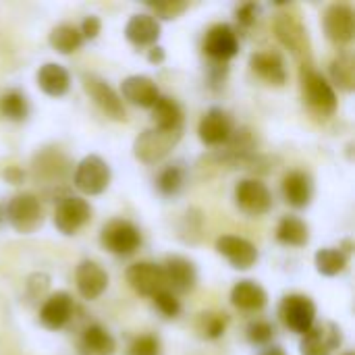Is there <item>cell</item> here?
I'll return each instance as SVG.
<instances>
[{
  "label": "cell",
  "instance_id": "cell-9",
  "mask_svg": "<svg viewBox=\"0 0 355 355\" xmlns=\"http://www.w3.org/2000/svg\"><path fill=\"white\" fill-rule=\"evenodd\" d=\"M83 89L87 92V96L96 102V106L110 119L114 121H125V106L123 100L119 98V94L98 75L94 73H85L83 75Z\"/></svg>",
  "mask_w": 355,
  "mask_h": 355
},
{
  "label": "cell",
  "instance_id": "cell-1",
  "mask_svg": "<svg viewBox=\"0 0 355 355\" xmlns=\"http://www.w3.org/2000/svg\"><path fill=\"white\" fill-rule=\"evenodd\" d=\"M4 218L8 220V225L17 233L31 235V233H35L42 227L44 212H42L40 200L33 193H17L6 204Z\"/></svg>",
  "mask_w": 355,
  "mask_h": 355
},
{
  "label": "cell",
  "instance_id": "cell-31",
  "mask_svg": "<svg viewBox=\"0 0 355 355\" xmlns=\"http://www.w3.org/2000/svg\"><path fill=\"white\" fill-rule=\"evenodd\" d=\"M314 264H316V270L320 275L337 277V275H341L347 268V256L341 250H337V248H324V250L316 252Z\"/></svg>",
  "mask_w": 355,
  "mask_h": 355
},
{
  "label": "cell",
  "instance_id": "cell-29",
  "mask_svg": "<svg viewBox=\"0 0 355 355\" xmlns=\"http://www.w3.org/2000/svg\"><path fill=\"white\" fill-rule=\"evenodd\" d=\"M81 347L89 355H112L116 352V343L112 335L100 324H92L85 329Z\"/></svg>",
  "mask_w": 355,
  "mask_h": 355
},
{
  "label": "cell",
  "instance_id": "cell-8",
  "mask_svg": "<svg viewBox=\"0 0 355 355\" xmlns=\"http://www.w3.org/2000/svg\"><path fill=\"white\" fill-rule=\"evenodd\" d=\"M275 33L279 42L289 48L295 56H308L310 54V40L308 29L304 27L302 19L291 12H281L275 19Z\"/></svg>",
  "mask_w": 355,
  "mask_h": 355
},
{
  "label": "cell",
  "instance_id": "cell-20",
  "mask_svg": "<svg viewBox=\"0 0 355 355\" xmlns=\"http://www.w3.org/2000/svg\"><path fill=\"white\" fill-rule=\"evenodd\" d=\"M166 287H173L175 291H191L198 283V270L196 264L183 256H171L166 258V264L162 266Z\"/></svg>",
  "mask_w": 355,
  "mask_h": 355
},
{
  "label": "cell",
  "instance_id": "cell-16",
  "mask_svg": "<svg viewBox=\"0 0 355 355\" xmlns=\"http://www.w3.org/2000/svg\"><path fill=\"white\" fill-rule=\"evenodd\" d=\"M216 252L225 256L233 268L248 270L258 262V250L252 241L237 235H223L216 239Z\"/></svg>",
  "mask_w": 355,
  "mask_h": 355
},
{
  "label": "cell",
  "instance_id": "cell-44",
  "mask_svg": "<svg viewBox=\"0 0 355 355\" xmlns=\"http://www.w3.org/2000/svg\"><path fill=\"white\" fill-rule=\"evenodd\" d=\"M260 355H287V354H285L279 345H272V347H266V349H264Z\"/></svg>",
  "mask_w": 355,
  "mask_h": 355
},
{
  "label": "cell",
  "instance_id": "cell-46",
  "mask_svg": "<svg viewBox=\"0 0 355 355\" xmlns=\"http://www.w3.org/2000/svg\"><path fill=\"white\" fill-rule=\"evenodd\" d=\"M343 355H354V354H352V352H349V354H343Z\"/></svg>",
  "mask_w": 355,
  "mask_h": 355
},
{
  "label": "cell",
  "instance_id": "cell-27",
  "mask_svg": "<svg viewBox=\"0 0 355 355\" xmlns=\"http://www.w3.org/2000/svg\"><path fill=\"white\" fill-rule=\"evenodd\" d=\"M152 121L156 129H164V131H175V129H183V110L181 106L168 98V96H160L156 100V104L152 106Z\"/></svg>",
  "mask_w": 355,
  "mask_h": 355
},
{
  "label": "cell",
  "instance_id": "cell-38",
  "mask_svg": "<svg viewBox=\"0 0 355 355\" xmlns=\"http://www.w3.org/2000/svg\"><path fill=\"white\" fill-rule=\"evenodd\" d=\"M129 355H160V341L154 335H141L131 343Z\"/></svg>",
  "mask_w": 355,
  "mask_h": 355
},
{
  "label": "cell",
  "instance_id": "cell-13",
  "mask_svg": "<svg viewBox=\"0 0 355 355\" xmlns=\"http://www.w3.org/2000/svg\"><path fill=\"white\" fill-rule=\"evenodd\" d=\"M322 23H324V33L333 44L343 46V44H349L354 40L355 15L352 6H347V4H331L324 10Z\"/></svg>",
  "mask_w": 355,
  "mask_h": 355
},
{
  "label": "cell",
  "instance_id": "cell-2",
  "mask_svg": "<svg viewBox=\"0 0 355 355\" xmlns=\"http://www.w3.org/2000/svg\"><path fill=\"white\" fill-rule=\"evenodd\" d=\"M181 131L183 129H175V131H164V129H156V127L154 129H146L144 133L137 135V139L133 144L135 158L146 162V164L160 162L179 144Z\"/></svg>",
  "mask_w": 355,
  "mask_h": 355
},
{
  "label": "cell",
  "instance_id": "cell-18",
  "mask_svg": "<svg viewBox=\"0 0 355 355\" xmlns=\"http://www.w3.org/2000/svg\"><path fill=\"white\" fill-rule=\"evenodd\" d=\"M73 310H75L73 297L67 291H56L44 302L40 310V322L50 331H60L62 327L69 324Z\"/></svg>",
  "mask_w": 355,
  "mask_h": 355
},
{
  "label": "cell",
  "instance_id": "cell-12",
  "mask_svg": "<svg viewBox=\"0 0 355 355\" xmlns=\"http://www.w3.org/2000/svg\"><path fill=\"white\" fill-rule=\"evenodd\" d=\"M127 283L131 285V289L135 293H139L144 297H154L160 291L168 289L162 266H158L154 262H137V264L129 266Z\"/></svg>",
  "mask_w": 355,
  "mask_h": 355
},
{
  "label": "cell",
  "instance_id": "cell-21",
  "mask_svg": "<svg viewBox=\"0 0 355 355\" xmlns=\"http://www.w3.org/2000/svg\"><path fill=\"white\" fill-rule=\"evenodd\" d=\"M123 98L129 100L131 104L139 106V108H152L156 104V100L160 98L158 85L154 83V79L146 77V75H131L123 81L121 85Z\"/></svg>",
  "mask_w": 355,
  "mask_h": 355
},
{
  "label": "cell",
  "instance_id": "cell-34",
  "mask_svg": "<svg viewBox=\"0 0 355 355\" xmlns=\"http://www.w3.org/2000/svg\"><path fill=\"white\" fill-rule=\"evenodd\" d=\"M183 183H185V171H183L179 164L166 166V168L158 175V181H156L160 193H164V196H175V193L183 187Z\"/></svg>",
  "mask_w": 355,
  "mask_h": 355
},
{
  "label": "cell",
  "instance_id": "cell-40",
  "mask_svg": "<svg viewBox=\"0 0 355 355\" xmlns=\"http://www.w3.org/2000/svg\"><path fill=\"white\" fill-rule=\"evenodd\" d=\"M256 19H258V6H256L254 2L241 4V6L237 8V21H239L241 25L250 27V25L256 23Z\"/></svg>",
  "mask_w": 355,
  "mask_h": 355
},
{
  "label": "cell",
  "instance_id": "cell-45",
  "mask_svg": "<svg viewBox=\"0 0 355 355\" xmlns=\"http://www.w3.org/2000/svg\"><path fill=\"white\" fill-rule=\"evenodd\" d=\"M4 220V210H2V206H0V223Z\"/></svg>",
  "mask_w": 355,
  "mask_h": 355
},
{
  "label": "cell",
  "instance_id": "cell-24",
  "mask_svg": "<svg viewBox=\"0 0 355 355\" xmlns=\"http://www.w3.org/2000/svg\"><path fill=\"white\" fill-rule=\"evenodd\" d=\"M283 196L293 208H306L314 196L312 177L304 171H291L283 179Z\"/></svg>",
  "mask_w": 355,
  "mask_h": 355
},
{
  "label": "cell",
  "instance_id": "cell-23",
  "mask_svg": "<svg viewBox=\"0 0 355 355\" xmlns=\"http://www.w3.org/2000/svg\"><path fill=\"white\" fill-rule=\"evenodd\" d=\"M250 67L258 77H262L264 81H268L272 85H283L287 81L285 62L279 52H272V50L256 52L250 58Z\"/></svg>",
  "mask_w": 355,
  "mask_h": 355
},
{
  "label": "cell",
  "instance_id": "cell-35",
  "mask_svg": "<svg viewBox=\"0 0 355 355\" xmlns=\"http://www.w3.org/2000/svg\"><path fill=\"white\" fill-rule=\"evenodd\" d=\"M227 329V316L225 314H202L200 316V331L208 339H218L225 335Z\"/></svg>",
  "mask_w": 355,
  "mask_h": 355
},
{
  "label": "cell",
  "instance_id": "cell-36",
  "mask_svg": "<svg viewBox=\"0 0 355 355\" xmlns=\"http://www.w3.org/2000/svg\"><path fill=\"white\" fill-rule=\"evenodd\" d=\"M152 300H154L156 310H158L162 316H166V318H177V316H179V312H181V304H179V300L175 297V293H173V291L164 289V291H160L158 295H154Z\"/></svg>",
  "mask_w": 355,
  "mask_h": 355
},
{
  "label": "cell",
  "instance_id": "cell-5",
  "mask_svg": "<svg viewBox=\"0 0 355 355\" xmlns=\"http://www.w3.org/2000/svg\"><path fill=\"white\" fill-rule=\"evenodd\" d=\"M100 241L108 252H112L116 256H131L139 248L141 235L133 223L123 220V218H114L108 225H104Z\"/></svg>",
  "mask_w": 355,
  "mask_h": 355
},
{
  "label": "cell",
  "instance_id": "cell-3",
  "mask_svg": "<svg viewBox=\"0 0 355 355\" xmlns=\"http://www.w3.org/2000/svg\"><path fill=\"white\" fill-rule=\"evenodd\" d=\"M110 177H112V173H110L108 162L102 160L100 156L92 154V156H85L77 164L73 183L85 196H100L110 185Z\"/></svg>",
  "mask_w": 355,
  "mask_h": 355
},
{
  "label": "cell",
  "instance_id": "cell-19",
  "mask_svg": "<svg viewBox=\"0 0 355 355\" xmlns=\"http://www.w3.org/2000/svg\"><path fill=\"white\" fill-rule=\"evenodd\" d=\"M69 166L71 162L67 160V156L54 148L50 150H44L40 152L35 158H33V173L37 179L46 181V183H54L56 181H64L67 179V173H69Z\"/></svg>",
  "mask_w": 355,
  "mask_h": 355
},
{
  "label": "cell",
  "instance_id": "cell-25",
  "mask_svg": "<svg viewBox=\"0 0 355 355\" xmlns=\"http://www.w3.org/2000/svg\"><path fill=\"white\" fill-rule=\"evenodd\" d=\"M37 85L46 96L60 98L71 87V75L69 71L58 62H46L37 71Z\"/></svg>",
  "mask_w": 355,
  "mask_h": 355
},
{
  "label": "cell",
  "instance_id": "cell-30",
  "mask_svg": "<svg viewBox=\"0 0 355 355\" xmlns=\"http://www.w3.org/2000/svg\"><path fill=\"white\" fill-rule=\"evenodd\" d=\"M83 35L79 31V27L71 25V23H60L50 31V46L60 52V54H71L75 50H79L83 46Z\"/></svg>",
  "mask_w": 355,
  "mask_h": 355
},
{
  "label": "cell",
  "instance_id": "cell-22",
  "mask_svg": "<svg viewBox=\"0 0 355 355\" xmlns=\"http://www.w3.org/2000/svg\"><path fill=\"white\" fill-rule=\"evenodd\" d=\"M125 35L135 46H154L160 37V23L154 15H133L125 25Z\"/></svg>",
  "mask_w": 355,
  "mask_h": 355
},
{
  "label": "cell",
  "instance_id": "cell-14",
  "mask_svg": "<svg viewBox=\"0 0 355 355\" xmlns=\"http://www.w3.org/2000/svg\"><path fill=\"white\" fill-rule=\"evenodd\" d=\"M237 50H239V40H237V33L231 25L218 23V25L208 29V33L204 37V52L212 60L227 62L237 54Z\"/></svg>",
  "mask_w": 355,
  "mask_h": 355
},
{
  "label": "cell",
  "instance_id": "cell-28",
  "mask_svg": "<svg viewBox=\"0 0 355 355\" xmlns=\"http://www.w3.org/2000/svg\"><path fill=\"white\" fill-rule=\"evenodd\" d=\"M277 239L291 248H304L310 241V229L302 218L285 216L277 227Z\"/></svg>",
  "mask_w": 355,
  "mask_h": 355
},
{
  "label": "cell",
  "instance_id": "cell-11",
  "mask_svg": "<svg viewBox=\"0 0 355 355\" xmlns=\"http://www.w3.org/2000/svg\"><path fill=\"white\" fill-rule=\"evenodd\" d=\"M302 83H304L306 100H308V104H310L316 112H320V114H324V116L335 114V110H337V94H335V89H333V85H331L320 73H316V71H306Z\"/></svg>",
  "mask_w": 355,
  "mask_h": 355
},
{
  "label": "cell",
  "instance_id": "cell-33",
  "mask_svg": "<svg viewBox=\"0 0 355 355\" xmlns=\"http://www.w3.org/2000/svg\"><path fill=\"white\" fill-rule=\"evenodd\" d=\"M0 114L8 121L21 123L27 119L29 114V102L25 98V94H21L19 89H10L0 98Z\"/></svg>",
  "mask_w": 355,
  "mask_h": 355
},
{
  "label": "cell",
  "instance_id": "cell-43",
  "mask_svg": "<svg viewBox=\"0 0 355 355\" xmlns=\"http://www.w3.org/2000/svg\"><path fill=\"white\" fill-rule=\"evenodd\" d=\"M148 60L150 62H162L164 60V50L160 46H154L150 52H148Z\"/></svg>",
  "mask_w": 355,
  "mask_h": 355
},
{
  "label": "cell",
  "instance_id": "cell-15",
  "mask_svg": "<svg viewBox=\"0 0 355 355\" xmlns=\"http://www.w3.org/2000/svg\"><path fill=\"white\" fill-rule=\"evenodd\" d=\"M233 133V121L229 116L227 110L223 108H210L202 121H200V127H198V135L202 139V144L206 146H225L229 141Z\"/></svg>",
  "mask_w": 355,
  "mask_h": 355
},
{
  "label": "cell",
  "instance_id": "cell-7",
  "mask_svg": "<svg viewBox=\"0 0 355 355\" xmlns=\"http://www.w3.org/2000/svg\"><path fill=\"white\" fill-rule=\"evenodd\" d=\"M343 343V333L335 322H314L302 337V355H331Z\"/></svg>",
  "mask_w": 355,
  "mask_h": 355
},
{
  "label": "cell",
  "instance_id": "cell-26",
  "mask_svg": "<svg viewBox=\"0 0 355 355\" xmlns=\"http://www.w3.org/2000/svg\"><path fill=\"white\" fill-rule=\"evenodd\" d=\"M268 302L266 291L254 281H239L231 289V304L243 312H260Z\"/></svg>",
  "mask_w": 355,
  "mask_h": 355
},
{
  "label": "cell",
  "instance_id": "cell-17",
  "mask_svg": "<svg viewBox=\"0 0 355 355\" xmlns=\"http://www.w3.org/2000/svg\"><path fill=\"white\" fill-rule=\"evenodd\" d=\"M75 283L83 300H98L108 287V275L98 262L83 260L75 270Z\"/></svg>",
  "mask_w": 355,
  "mask_h": 355
},
{
  "label": "cell",
  "instance_id": "cell-42",
  "mask_svg": "<svg viewBox=\"0 0 355 355\" xmlns=\"http://www.w3.org/2000/svg\"><path fill=\"white\" fill-rule=\"evenodd\" d=\"M23 177H25V175H23V171H21V168H17V166H10V168H6V171H4V179H6V181H10L12 185H19V183L23 181Z\"/></svg>",
  "mask_w": 355,
  "mask_h": 355
},
{
  "label": "cell",
  "instance_id": "cell-41",
  "mask_svg": "<svg viewBox=\"0 0 355 355\" xmlns=\"http://www.w3.org/2000/svg\"><path fill=\"white\" fill-rule=\"evenodd\" d=\"M100 27H102L100 19H98L96 15H89V17H85V19H83V23H81V29H79V31H81L83 40H94V37H98Z\"/></svg>",
  "mask_w": 355,
  "mask_h": 355
},
{
  "label": "cell",
  "instance_id": "cell-32",
  "mask_svg": "<svg viewBox=\"0 0 355 355\" xmlns=\"http://www.w3.org/2000/svg\"><path fill=\"white\" fill-rule=\"evenodd\" d=\"M331 77L333 81L343 89V92H354L355 89V62L349 52L339 54L331 62Z\"/></svg>",
  "mask_w": 355,
  "mask_h": 355
},
{
  "label": "cell",
  "instance_id": "cell-39",
  "mask_svg": "<svg viewBox=\"0 0 355 355\" xmlns=\"http://www.w3.org/2000/svg\"><path fill=\"white\" fill-rule=\"evenodd\" d=\"M150 8L162 19H175L187 8V4L185 2H158V4H150Z\"/></svg>",
  "mask_w": 355,
  "mask_h": 355
},
{
  "label": "cell",
  "instance_id": "cell-37",
  "mask_svg": "<svg viewBox=\"0 0 355 355\" xmlns=\"http://www.w3.org/2000/svg\"><path fill=\"white\" fill-rule=\"evenodd\" d=\"M275 337V327L266 320H256L248 327V339L254 345H268Z\"/></svg>",
  "mask_w": 355,
  "mask_h": 355
},
{
  "label": "cell",
  "instance_id": "cell-6",
  "mask_svg": "<svg viewBox=\"0 0 355 355\" xmlns=\"http://www.w3.org/2000/svg\"><path fill=\"white\" fill-rule=\"evenodd\" d=\"M92 218V206L77 196H67L56 204L54 210V227L62 235H75L83 229Z\"/></svg>",
  "mask_w": 355,
  "mask_h": 355
},
{
  "label": "cell",
  "instance_id": "cell-4",
  "mask_svg": "<svg viewBox=\"0 0 355 355\" xmlns=\"http://www.w3.org/2000/svg\"><path fill=\"white\" fill-rule=\"evenodd\" d=\"M279 316H281V322L289 331L306 335L316 322V304L308 295L293 293V295L283 297L279 306Z\"/></svg>",
  "mask_w": 355,
  "mask_h": 355
},
{
  "label": "cell",
  "instance_id": "cell-10",
  "mask_svg": "<svg viewBox=\"0 0 355 355\" xmlns=\"http://www.w3.org/2000/svg\"><path fill=\"white\" fill-rule=\"evenodd\" d=\"M237 206L250 216H262L272 208V193L270 189L258 179H243L235 187Z\"/></svg>",
  "mask_w": 355,
  "mask_h": 355
}]
</instances>
